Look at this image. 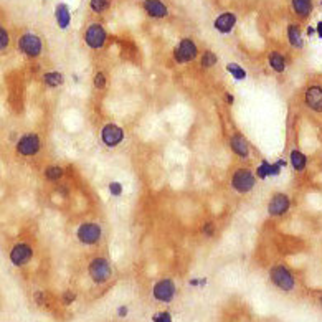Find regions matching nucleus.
<instances>
[{
  "instance_id": "1",
  "label": "nucleus",
  "mask_w": 322,
  "mask_h": 322,
  "mask_svg": "<svg viewBox=\"0 0 322 322\" xmlns=\"http://www.w3.org/2000/svg\"><path fill=\"white\" fill-rule=\"evenodd\" d=\"M230 185L236 193L246 195L256 187V173L248 167L235 169L230 177Z\"/></svg>"
},
{
  "instance_id": "2",
  "label": "nucleus",
  "mask_w": 322,
  "mask_h": 322,
  "mask_svg": "<svg viewBox=\"0 0 322 322\" xmlns=\"http://www.w3.org/2000/svg\"><path fill=\"white\" fill-rule=\"evenodd\" d=\"M42 150V137L38 132H25L15 142V152L20 157H35Z\"/></svg>"
},
{
  "instance_id": "3",
  "label": "nucleus",
  "mask_w": 322,
  "mask_h": 322,
  "mask_svg": "<svg viewBox=\"0 0 322 322\" xmlns=\"http://www.w3.org/2000/svg\"><path fill=\"white\" fill-rule=\"evenodd\" d=\"M88 273L96 284H104L111 279L112 276V268H111V263L107 261L106 258L103 256H96L89 261L88 264Z\"/></svg>"
},
{
  "instance_id": "4",
  "label": "nucleus",
  "mask_w": 322,
  "mask_h": 322,
  "mask_svg": "<svg viewBox=\"0 0 322 322\" xmlns=\"http://www.w3.org/2000/svg\"><path fill=\"white\" fill-rule=\"evenodd\" d=\"M76 238H78V241L83 243V245H88V246L98 245L103 238L101 225L96 223V221H85V223H81L80 226H78Z\"/></svg>"
},
{
  "instance_id": "5",
  "label": "nucleus",
  "mask_w": 322,
  "mask_h": 322,
  "mask_svg": "<svg viewBox=\"0 0 322 322\" xmlns=\"http://www.w3.org/2000/svg\"><path fill=\"white\" fill-rule=\"evenodd\" d=\"M20 53H23L27 58H38L43 51V42L38 35L35 33H23L17 42Z\"/></svg>"
},
{
  "instance_id": "6",
  "label": "nucleus",
  "mask_w": 322,
  "mask_h": 322,
  "mask_svg": "<svg viewBox=\"0 0 322 322\" xmlns=\"http://www.w3.org/2000/svg\"><path fill=\"white\" fill-rule=\"evenodd\" d=\"M33 255H35V250L28 241H19L12 246L10 253H8V258H10V263L14 264V266L21 268L33 259Z\"/></svg>"
},
{
  "instance_id": "7",
  "label": "nucleus",
  "mask_w": 322,
  "mask_h": 322,
  "mask_svg": "<svg viewBox=\"0 0 322 322\" xmlns=\"http://www.w3.org/2000/svg\"><path fill=\"white\" fill-rule=\"evenodd\" d=\"M269 278H271L273 284L276 286V288H279L281 291H293L296 286V279H294L293 273L286 266H282V264L273 266L271 271H269Z\"/></svg>"
},
{
  "instance_id": "8",
  "label": "nucleus",
  "mask_w": 322,
  "mask_h": 322,
  "mask_svg": "<svg viewBox=\"0 0 322 322\" xmlns=\"http://www.w3.org/2000/svg\"><path fill=\"white\" fill-rule=\"evenodd\" d=\"M197 56H198V48L193 43V40H190V38H182L178 42L177 48L173 50V60L180 64L193 62Z\"/></svg>"
},
{
  "instance_id": "9",
  "label": "nucleus",
  "mask_w": 322,
  "mask_h": 322,
  "mask_svg": "<svg viewBox=\"0 0 322 322\" xmlns=\"http://www.w3.org/2000/svg\"><path fill=\"white\" fill-rule=\"evenodd\" d=\"M126 139V132L121 126H117L114 123H107L101 128V141L103 144L109 149H114Z\"/></svg>"
},
{
  "instance_id": "10",
  "label": "nucleus",
  "mask_w": 322,
  "mask_h": 322,
  "mask_svg": "<svg viewBox=\"0 0 322 322\" xmlns=\"http://www.w3.org/2000/svg\"><path fill=\"white\" fill-rule=\"evenodd\" d=\"M106 38H107V33L101 23H91L89 27L86 28L85 42L89 48H93V50L103 48L104 43H106Z\"/></svg>"
},
{
  "instance_id": "11",
  "label": "nucleus",
  "mask_w": 322,
  "mask_h": 322,
  "mask_svg": "<svg viewBox=\"0 0 322 322\" xmlns=\"http://www.w3.org/2000/svg\"><path fill=\"white\" fill-rule=\"evenodd\" d=\"M175 293H177V286L172 279H160L155 282L154 289H152L155 301L159 302H171L175 298Z\"/></svg>"
},
{
  "instance_id": "12",
  "label": "nucleus",
  "mask_w": 322,
  "mask_h": 322,
  "mask_svg": "<svg viewBox=\"0 0 322 322\" xmlns=\"http://www.w3.org/2000/svg\"><path fill=\"white\" fill-rule=\"evenodd\" d=\"M291 207V198L286 193H274L271 200L268 203V213L271 216H282L284 213H288Z\"/></svg>"
},
{
  "instance_id": "13",
  "label": "nucleus",
  "mask_w": 322,
  "mask_h": 322,
  "mask_svg": "<svg viewBox=\"0 0 322 322\" xmlns=\"http://www.w3.org/2000/svg\"><path fill=\"white\" fill-rule=\"evenodd\" d=\"M228 144H230V149H232V152L236 157H240V159L250 157V152H251L250 144H248L246 137L243 136L241 132H233L232 136H230Z\"/></svg>"
},
{
  "instance_id": "14",
  "label": "nucleus",
  "mask_w": 322,
  "mask_h": 322,
  "mask_svg": "<svg viewBox=\"0 0 322 322\" xmlns=\"http://www.w3.org/2000/svg\"><path fill=\"white\" fill-rule=\"evenodd\" d=\"M306 106L314 112H322V86L312 85L304 93Z\"/></svg>"
},
{
  "instance_id": "15",
  "label": "nucleus",
  "mask_w": 322,
  "mask_h": 322,
  "mask_svg": "<svg viewBox=\"0 0 322 322\" xmlns=\"http://www.w3.org/2000/svg\"><path fill=\"white\" fill-rule=\"evenodd\" d=\"M142 7H144L146 14L152 17V19H165L169 15L167 5L162 0H144Z\"/></svg>"
},
{
  "instance_id": "16",
  "label": "nucleus",
  "mask_w": 322,
  "mask_h": 322,
  "mask_svg": "<svg viewBox=\"0 0 322 322\" xmlns=\"http://www.w3.org/2000/svg\"><path fill=\"white\" fill-rule=\"evenodd\" d=\"M235 25H236V15L232 14V12H225V14L216 17V20L213 21V27L218 30L220 33H230Z\"/></svg>"
},
{
  "instance_id": "17",
  "label": "nucleus",
  "mask_w": 322,
  "mask_h": 322,
  "mask_svg": "<svg viewBox=\"0 0 322 322\" xmlns=\"http://www.w3.org/2000/svg\"><path fill=\"white\" fill-rule=\"evenodd\" d=\"M55 19H56L58 27L62 30L69 27V23H71V14H69V8L66 7V3H58V5H56Z\"/></svg>"
},
{
  "instance_id": "18",
  "label": "nucleus",
  "mask_w": 322,
  "mask_h": 322,
  "mask_svg": "<svg viewBox=\"0 0 322 322\" xmlns=\"http://www.w3.org/2000/svg\"><path fill=\"white\" fill-rule=\"evenodd\" d=\"M42 81L48 88H60V86L64 85V76L60 71H46L42 76Z\"/></svg>"
},
{
  "instance_id": "19",
  "label": "nucleus",
  "mask_w": 322,
  "mask_h": 322,
  "mask_svg": "<svg viewBox=\"0 0 322 322\" xmlns=\"http://www.w3.org/2000/svg\"><path fill=\"white\" fill-rule=\"evenodd\" d=\"M289 162H291V165H293L294 171H298V172H302L304 169L307 167V157L302 154L301 150H298V149L291 150V154H289Z\"/></svg>"
},
{
  "instance_id": "20",
  "label": "nucleus",
  "mask_w": 322,
  "mask_h": 322,
  "mask_svg": "<svg viewBox=\"0 0 322 322\" xmlns=\"http://www.w3.org/2000/svg\"><path fill=\"white\" fill-rule=\"evenodd\" d=\"M268 63H269V66H271L273 71H276V73H284V69H286V60H284V56L279 53V51H271V53H269V56H268Z\"/></svg>"
},
{
  "instance_id": "21",
  "label": "nucleus",
  "mask_w": 322,
  "mask_h": 322,
  "mask_svg": "<svg viewBox=\"0 0 322 322\" xmlns=\"http://www.w3.org/2000/svg\"><path fill=\"white\" fill-rule=\"evenodd\" d=\"M293 3V10L299 17H309L312 12V0H291Z\"/></svg>"
},
{
  "instance_id": "22",
  "label": "nucleus",
  "mask_w": 322,
  "mask_h": 322,
  "mask_svg": "<svg viewBox=\"0 0 322 322\" xmlns=\"http://www.w3.org/2000/svg\"><path fill=\"white\" fill-rule=\"evenodd\" d=\"M43 175H45V178L48 182H60L62 178L64 177V171H63V167L62 165H48V167L43 171Z\"/></svg>"
},
{
  "instance_id": "23",
  "label": "nucleus",
  "mask_w": 322,
  "mask_h": 322,
  "mask_svg": "<svg viewBox=\"0 0 322 322\" xmlns=\"http://www.w3.org/2000/svg\"><path fill=\"white\" fill-rule=\"evenodd\" d=\"M288 40L294 48H302L304 42L301 37V30H299L298 25H289L288 27Z\"/></svg>"
},
{
  "instance_id": "24",
  "label": "nucleus",
  "mask_w": 322,
  "mask_h": 322,
  "mask_svg": "<svg viewBox=\"0 0 322 322\" xmlns=\"http://www.w3.org/2000/svg\"><path fill=\"white\" fill-rule=\"evenodd\" d=\"M218 63V56H216V53H213V51H203L202 53V60H200V66H202L203 69H210L213 68L215 64Z\"/></svg>"
},
{
  "instance_id": "25",
  "label": "nucleus",
  "mask_w": 322,
  "mask_h": 322,
  "mask_svg": "<svg viewBox=\"0 0 322 322\" xmlns=\"http://www.w3.org/2000/svg\"><path fill=\"white\" fill-rule=\"evenodd\" d=\"M89 7H91V10L96 12V14H103V12L107 10V7H109V0H91Z\"/></svg>"
},
{
  "instance_id": "26",
  "label": "nucleus",
  "mask_w": 322,
  "mask_h": 322,
  "mask_svg": "<svg viewBox=\"0 0 322 322\" xmlns=\"http://www.w3.org/2000/svg\"><path fill=\"white\" fill-rule=\"evenodd\" d=\"M10 46V33L5 27L0 25V51H5Z\"/></svg>"
},
{
  "instance_id": "27",
  "label": "nucleus",
  "mask_w": 322,
  "mask_h": 322,
  "mask_svg": "<svg viewBox=\"0 0 322 322\" xmlns=\"http://www.w3.org/2000/svg\"><path fill=\"white\" fill-rule=\"evenodd\" d=\"M106 85H107V78H106V75H104L103 71H98L96 75H94V78H93V86L96 89H104L106 88Z\"/></svg>"
},
{
  "instance_id": "28",
  "label": "nucleus",
  "mask_w": 322,
  "mask_h": 322,
  "mask_svg": "<svg viewBox=\"0 0 322 322\" xmlns=\"http://www.w3.org/2000/svg\"><path fill=\"white\" fill-rule=\"evenodd\" d=\"M226 69H228L232 75L236 78V80H243V78L246 76V73H245V69H243L241 66H238L236 63H230L228 66H226Z\"/></svg>"
},
{
  "instance_id": "29",
  "label": "nucleus",
  "mask_w": 322,
  "mask_h": 322,
  "mask_svg": "<svg viewBox=\"0 0 322 322\" xmlns=\"http://www.w3.org/2000/svg\"><path fill=\"white\" fill-rule=\"evenodd\" d=\"M215 232H216L215 221H207V223L202 226V235H203V236H207V238L215 236Z\"/></svg>"
},
{
  "instance_id": "30",
  "label": "nucleus",
  "mask_w": 322,
  "mask_h": 322,
  "mask_svg": "<svg viewBox=\"0 0 322 322\" xmlns=\"http://www.w3.org/2000/svg\"><path fill=\"white\" fill-rule=\"evenodd\" d=\"M154 322H172V317L169 312H159L157 316H154Z\"/></svg>"
},
{
  "instance_id": "31",
  "label": "nucleus",
  "mask_w": 322,
  "mask_h": 322,
  "mask_svg": "<svg viewBox=\"0 0 322 322\" xmlns=\"http://www.w3.org/2000/svg\"><path fill=\"white\" fill-rule=\"evenodd\" d=\"M63 301H64V304H68V302L75 301V293H73V291H68V293H64Z\"/></svg>"
},
{
  "instance_id": "32",
  "label": "nucleus",
  "mask_w": 322,
  "mask_h": 322,
  "mask_svg": "<svg viewBox=\"0 0 322 322\" xmlns=\"http://www.w3.org/2000/svg\"><path fill=\"white\" fill-rule=\"evenodd\" d=\"M317 35L322 38V21H319V25H317Z\"/></svg>"
},
{
  "instance_id": "33",
  "label": "nucleus",
  "mask_w": 322,
  "mask_h": 322,
  "mask_svg": "<svg viewBox=\"0 0 322 322\" xmlns=\"http://www.w3.org/2000/svg\"><path fill=\"white\" fill-rule=\"evenodd\" d=\"M321 306H322V298H321Z\"/></svg>"
}]
</instances>
